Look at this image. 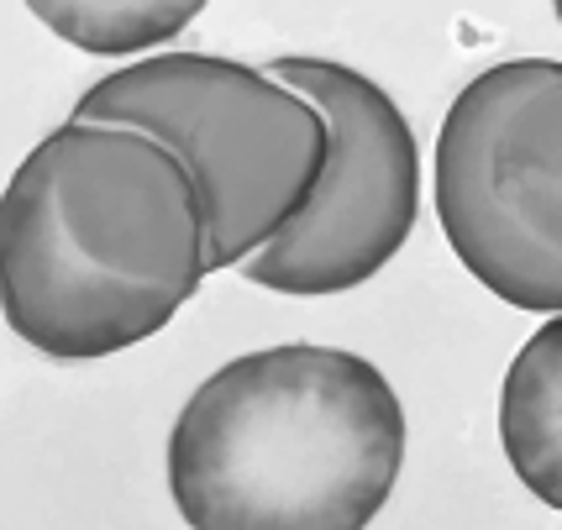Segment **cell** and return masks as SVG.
I'll return each mask as SVG.
<instances>
[{
  "instance_id": "3957f363",
  "label": "cell",
  "mask_w": 562,
  "mask_h": 530,
  "mask_svg": "<svg viewBox=\"0 0 562 530\" xmlns=\"http://www.w3.org/2000/svg\"><path fill=\"white\" fill-rule=\"evenodd\" d=\"M69 121L132 126L179 153L211 221V273L258 258L311 205L331 121L269 69L216 53H158L90 84Z\"/></svg>"
},
{
  "instance_id": "8992f818",
  "label": "cell",
  "mask_w": 562,
  "mask_h": 530,
  "mask_svg": "<svg viewBox=\"0 0 562 530\" xmlns=\"http://www.w3.org/2000/svg\"><path fill=\"white\" fill-rule=\"evenodd\" d=\"M499 447L515 478L562 509V315L515 352L499 384Z\"/></svg>"
},
{
  "instance_id": "52a82bcc",
  "label": "cell",
  "mask_w": 562,
  "mask_h": 530,
  "mask_svg": "<svg viewBox=\"0 0 562 530\" xmlns=\"http://www.w3.org/2000/svg\"><path fill=\"white\" fill-rule=\"evenodd\" d=\"M200 11H205L200 0H32V16L48 32L100 58L169 43Z\"/></svg>"
},
{
  "instance_id": "277c9868",
  "label": "cell",
  "mask_w": 562,
  "mask_h": 530,
  "mask_svg": "<svg viewBox=\"0 0 562 530\" xmlns=\"http://www.w3.org/2000/svg\"><path fill=\"white\" fill-rule=\"evenodd\" d=\"M437 221L458 263L531 315H562V64L473 74L437 132Z\"/></svg>"
},
{
  "instance_id": "6da1fadb",
  "label": "cell",
  "mask_w": 562,
  "mask_h": 530,
  "mask_svg": "<svg viewBox=\"0 0 562 530\" xmlns=\"http://www.w3.org/2000/svg\"><path fill=\"white\" fill-rule=\"evenodd\" d=\"M211 279L190 163L132 126L64 121L0 194V311L53 362L158 337Z\"/></svg>"
},
{
  "instance_id": "7a4b0ae2",
  "label": "cell",
  "mask_w": 562,
  "mask_h": 530,
  "mask_svg": "<svg viewBox=\"0 0 562 530\" xmlns=\"http://www.w3.org/2000/svg\"><path fill=\"white\" fill-rule=\"evenodd\" d=\"M405 467V405L358 352L284 341L216 368L169 436L190 530H368Z\"/></svg>"
},
{
  "instance_id": "5b68a950",
  "label": "cell",
  "mask_w": 562,
  "mask_h": 530,
  "mask_svg": "<svg viewBox=\"0 0 562 530\" xmlns=\"http://www.w3.org/2000/svg\"><path fill=\"white\" fill-rule=\"evenodd\" d=\"M273 79L311 95L331 121V163L311 205L243 263L273 294H342L368 284L411 241L420 211V147L394 95L331 58H273Z\"/></svg>"
},
{
  "instance_id": "ba28073f",
  "label": "cell",
  "mask_w": 562,
  "mask_h": 530,
  "mask_svg": "<svg viewBox=\"0 0 562 530\" xmlns=\"http://www.w3.org/2000/svg\"><path fill=\"white\" fill-rule=\"evenodd\" d=\"M558 22H562V0H558Z\"/></svg>"
}]
</instances>
